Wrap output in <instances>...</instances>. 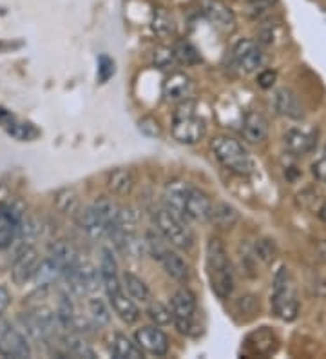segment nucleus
Wrapping results in <instances>:
<instances>
[{
  "mask_svg": "<svg viewBox=\"0 0 326 359\" xmlns=\"http://www.w3.org/2000/svg\"><path fill=\"white\" fill-rule=\"evenodd\" d=\"M207 276L217 298H231L234 290V272L225 245L219 238H210L207 243Z\"/></svg>",
  "mask_w": 326,
  "mask_h": 359,
  "instance_id": "nucleus-1",
  "label": "nucleus"
},
{
  "mask_svg": "<svg viewBox=\"0 0 326 359\" xmlns=\"http://www.w3.org/2000/svg\"><path fill=\"white\" fill-rule=\"evenodd\" d=\"M272 309L283 321H294L299 314V299L290 269L281 265L274 274L272 285Z\"/></svg>",
  "mask_w": 326,
  "mask_h": 359,
  "instance_id": "nucleus-2",
  "label": "nucleus"
},
{
  "mask_svg": "<svg viewBox=\"0 0 326 359\" xmlns=\"http://www.w3.org/2000/svg\"><path fill=\"white\" fill-rule=\"evenodd\" d=\"M214 156L225 169L239 176H248L254 172V160L245 149L241 142L234 140L231 136H216L210 144Z\"/></svg>",
  "mask_w": 326,
  "mask_h": 359,
  "instance_id": "nucleus-3",
  "label": "nucleus"
},
{
  "mask_svg": "<svg viewBox=\"0 0 326 359\" xmlns=\"http://www.w3.org/2000/svg\"><path fill=\"white\" fill-rule=\"evenodd\" d=\"M152 222L156 225V231L165 238L167 243L179 250H189L194 245V232L189 227L187 222L174 212H170L167 207L154 210Z\"/></svg>",
  "mask_w": 326,
  "mask_h": 359,
  "instance_id": "nucleus-4",
  "label": "nucleus"
},
{
  "mask_svg": "<svg viewBox=\"0 0 326 359\" xmlns=\"http://www.w3.org/2000/svg\"><path fill=\"white\" fill-rule=\"evenodd\" d=\"M194 109V104H183L174 113L170 131H172L174 140H178L179 144H198L205 136V129H207L205 128V122L196 114Z\"/></svg>",
  "mask_w": 326,
  "mask_h": 359,
  "instance_id": "nucleus-5",
  "label": "nucleus"
},
{
  "mask_svg": "<svg viewBox=\"0 0 326 359\" xmlns=\"http://www.w3.org/2000/svg\"><path fill=\"white\" fill-rule=\"evenodd\" d=\"M20 323L24 325L26 332L36 343H48L57 336V327H60L57 314L49 309H36V311L24 312L20 316Z\"/></svg>",
  "mask_w": 326,
  "mask_h": 359,
  "instance_id": "nucleus-6",
  "label": "nucleus"
},
{
  "mask_svg": "<svg viewBox=\"0 0 326 359\" xmlns=\"http://www.w3.org/2000/svg\"><path fill=\"white\" fill-rule=\"evenodd\" d=\"M196 296L189 289H179L170 299V316L176 329L182 334H191L196 325Z\"/></svg>",
  "mask_w": 326,
  "mask_h": 359,
  "instance_id": "nucleus-7",
  "label": "nucleus"
},
{
  "mask_svg": "<svg viewBox=\"0 0 326 359\" xmlns=\"http://www.w3.org/2000/svg\"><path fill=\"white\" fill-rule=\"evenodd\" d=\"M64 278L71 292L76 296H89V294L96 292L102 283L100 272L96 271L91 263L82 262V259H79L74 267L65 272Z\"/></svg>",
  "mask_w": 326,
  "mask_h": 359,
  "instance_id": "nucleus-8",
  "label": "nucleus"
},
{
  "mask_svg": "<svg viewBox=\"0 0 326 359\" xmlns=\"http://www.w3.org/2000/svg\"><path fill=\"white\" fill-rule=\"evenodd\" d=\"M102 285L105 287V292H107V298L111 302V307L116 312L118 318L125 321L127 325L136 323L140 320V309L136 307L135 299L123 292L120 280L118 278H111V280L102 281Z\"/></svg>",
  "mask_w": 326,
  "mask_h": 359,
  "instance_id": "nucleus-9",
  "label": "nucleus"
},
{
  "mask_svg": "<svg viewBox=\"0 0 326 359\" xmlns=\"http://www.w3.org/2000/svg\"><path fill=\"white\" fill-rule=\"evenodd\" d=\"M0 355L13 359H26L31 355L26 337L2 318H0Z\"/></svg>",
  "mask_w": 326,
  "mask_h": 359,
  "instance_id": "nucleus-10",
  "label": "nucleus"
},
{
  "mask_svg": "<svg viewBox=\"0 0 326 359\" xmlns=\"http://www.w3.org/2000/svg\"><path fill=\"white\" fill-rule=\"evenodd\" d=\"M232 55H234L236 66L243 73H254L265 64V53L254 40H239L238 44L234 46Z\"/></svg>",
  "mask_w": 326,
  "mask_h": 359,
  "instance_id": "nucleus-11",
  "label": "nucleus"
},
{
  "mask_svg": "<svg viewBox=\"0 0 326 359\" xmlns=\"http://www.w3.org/2000/svg\"><path fill=\"white\" fill-rule=\"evenodd\" d=\"M212 200H210L209 194L191 184L187 198H185V207H183V216H185V219L209 222L210 216H212Z\"/></svg>",
  "mask_w": 326,
  "mask_h": 359,
  "instance_id": "nucleus-12",
  "label": "nucleus"
},
{
  "mask_svg": "<svg viewBox=\"0 0 326 359\" xmlns=\"http://www.w3.org/2000/svg\"><path fill=\"white\" fill-rule=\"evenodd\" d=\"M200 11L212 26L222 31H231L236 26V15L222 0H200Z\"/></svg>",
  "mask_w": 326,
  "mask_h": 359,
  "instance_id": "nucleus-13",
  "label": "nucleus"
},
{
  "mask_svg": "<svg viewBox=\"0 0 326 359\" xmlns=\"http://www.w3.org/2000/svg\"><path fill=\"white\" fill-rule=\"evenodd\" d=\"M40 263L39 250L35 247H24L15 256L13 267H11V280L15 285H26L27 281L33 280L36 267Z\"/></svg>",
  "mask_w": 326,
  "mask_h": 359,
  "instance_id": "nucleus-14",
  "label": "nucleus"
},
{
  "mask_svg": "<svg viewBox=\"0 0 326 359\" xmlns=\"http://www.w3.org/2000/svg\"><path fill=\"white\" fill-rule=\"evenodd\" d=\"M136 345L152 355H165L169 352V337L156 327H144L135 334Z\"/></svg>",
  "mask_w": 326,
  "mask_h": 359,
  "instance_id": "nucleus-15",
  "label": "nucleus"
},
{
  "mask_svg": "<svg viewBox=\"0 0 326 359\" xmlns=\"http://www.w3.org/2000/svg\"><path fill=\"white\" fill-rule=\"evenodd\" d=\"M192 80L185 73L174 71L163 82V97L167 102H183L191 97Z\"/></svg>",
  "mask_w": 326,
  "mask_h": 359,
  "instance_id": "nucleus-16",
  "label": "nucleus"
},
{
  "mask_svg": "<svg viewBox=\"0 0 326 359\" xmlns=\"http://www.w3.org/2000/svg\"><path fill=\"white\" fill-rule=\"evenodd\" d=\"M243 138L248 144H261L269 136V120L257 111H248L243 118Z\"/></svg>",
  "mask_w": 326,
  "mask_h": 359,
  "instance_id": "nucleus-17",
  "label": "nucleus"
},
{
  "mask_svg": "<svg viewBox=\"0 0 326 359\" xmlns=\"http://www.w3.org/2000/svg\"><path fill=\"white\" fill-rule=\"evenodd\" d=\"M189 187H191L189 182L172 180V182L167 184L165 191H163V203H165L167 209L183 219H185V216H183V207H185V198H187Z\"/></svg>",
  "mask_w": 326,
  "mask_h": 359,
  "instance_id": "nucleus-18",
  "label": "nucleus"
},
{
  "mask_svg": "<svg viewBox=\"0 0 326 359\" xmlns=\"http://www.w3.org/2000/svg\"><path fill=\"white\" fill-rule=\"evenodd\" d=\"M283 144L285 149L294 156H303V154L310 153L315 145V135L303 129H288L283 135Z\"/></svg>",
  "mask_w": 326,
  "mask_h": 359,
  "instance_id": "nucleus-19",
  "label": "nucleus"
},
{
  "mask_svg": "<svg viewBox=\"0 0 326 359\" xmlns=\"http://www.w3.org/2000/svg\"><path fill=\"white\" fill-rule=\"evenodd\" d=\"M274 105H276V111L283 116H287V118L292 120H299L303 118V104L299 102L297 95L292 89L283 88L276 93V98H274Z\"/></svg>",
  "mask_w": 326,
  "mask_h": 359,
  "instance_id": "nucleus-20",
  "label": "nucleus"
},
{
  "mask_svg": "<svg viewBox=\"0 0 326 359\" xmlns=\"http://www.w3.org/2000/svg\"><path fill=\"white\" fill-rule=\"evenodd\" d=\"M76 218H79L80 229L93 240H100V238L107 234V224H105L93 207H86L83 210H80Z\"/></svg>",
  "mask_w": 326,
  "mask_h": 359,
  "instance_id": "nucleus-21",
  "label": "nucleus"
},
{
  "mask_svg": "<svg viewBox=\"0 0 326 359\" xmlns=\"http://www.w3.org/2000/svg\"><path fill=\"white\" fill-rule=\"evenodd\" d=\"M158 262L163 265L167 274H169L172 280L179 281V283H187L189 278H191V267H189V263L185 262L178 252H174V250H167L165 255L161 256Z\"/></svg>",
  "mask_w": 326,
  "mask_h": 359,
  "instance_id": "nucleus-22",
  "label": "nucleus"
},
{
  "mask_svg": "<svg viewBox=\"0 0 326 359\" xmlns=\"http://www.w3.org/2000/svg\"><path fill=\"white\" fill-rule=\"evenodd\" d=\"M49 258L55 259L62 267L64 274L69 271L71 267L76 265V262L80 259L79 252L71 245L69 241H64V240H58V241H53L51 245H49Z\"/></svg>",
  "mask_w": 326,
  "mask_h": 359,
  "instance_id": "nucleus-23",
  "label": "nucleus"
},
{
  "mask_svg": "<svg viewBox=\"0 0 326 359\" xmlns=\"http://www.w3.org/2000/svg\"><path fill=\"white\" fill-rule=\"evenodd\" d=\"M107 189L116 196H127L135 189V175L125 167L113 169L107 175Z\"/></svg>",
  "mask_w": 326,
  "mask_h": 359,
  "instance_id": "nucleus-24",
  "label": "nucleus"
},
{
  "mask_svg": "<svg viewBox=\"0 0 326 359\" xmlns=\"http://www.w3.org/2000/svg\"><path fill=\"white\" fill-rule=\"evenodd\" d=\"M60 278H64V271L49 256L39 263V267H36L35 274H33V281L36 283V287H49V285L57 283Z\"/></svg>",
  "mask_w": 326,
  "mask_h": 359,
  "instance_id": "nucleus-25",
  "label": "nucleus"
},
{
  "mask_svg": "<svg viewBox=\"0 0 326 359\" xmlns=\"http://www.w3.org/2000/svg\"><path fill=\"white\" fill-rule=\"evenodd\" d=\"M111 352L116 359H140L144 358L142 348L136 343H133L125 334L116 332L111 339Z\"/></svg>",
  "mask_w": 326,
  "mask_h": 359,
  "instance_id": "nucleus-26",
  "label": "nucleus"
},
{
  "mask_svg": "<svg viewBox=\"0 0 326 359\" xmlns=\"http://www.w3.org/2000/svg\"><path fill=\"white\" fill-rule=\"evenodd\" d=\"M55 209L64 216H79L80 196L74 189H60L55 194Z\"/></svg>",
  "mask_w": 326,
  "mask_h": 359,
  "instance_id": "nucleus-27",
  "label": "nucleus"
},
{
  "mask_svg": "<svg viewBox=\"0 0 326 359\" xmlns=\"http://www.w3.org/2000/svg\"><path fill=\"white\" fill-rule=\"evenodd\" d=\"M210 219H212L214 224L219 229L229 231V229H232L239 222V212L234 205H231V203L219 202L212 207V216H210Z\"/></svg>",
  "mask_w": 326,
  "mask_h": 359,
  "instance_id": "nucleus-28",
  "label": "nucleus"
},
{
  "mask_svg": "<svg viewBox=\"0 0 326 359\" xmlns=\"http://www.w3.org/2000/svg\"><path fill=\"white\" fill-rule=\"evenodd\" d=\"M122 280V287H125L129 296L135 299V302L151 303V290H149V287L145 285V281L142 280V278H138L136 274H133V272H125Z\"/></svg>",
  "mask_w": 326,
  "mask_h": 359,
  "instance_id": "nucleus-29",
  "label": "nucleus"
},
{
  "mask_svg": "<svg viewBox=\"0 0 326 359\" xmlns=\"http://www.w3.org/2000/svg\"><path fill=\"white\" fill-rule=\"evenodd\" d=\"M64 346L67 355H73V358H79V359L96 358V352L93 351L91 345H89V343H87L80 334H69V336H65Z\"/></svg>",
  "mask_w": 326,
  "mask_h": 359,
  "instance_id": "nucleus-30",
  "label": "nucleus"
},
{
  "mask_svg": "<svg viewBox=\"0 0 326 359\" xmlns=\"http://www.w3.org/2000/svg\"><path fill=\"white\" fill-rule=\"evenodd\" d=\"M20 224L0 210V249H8L17 241Z\"/></svg>",
  "mask_w": 326,
  "mask_h": 359,
  "instance_id": "nucleus-31",
  "label": "nucleus"
},
{
  "mask_svg": "<svg viewBox=\"0 0 326 359\" xmlns=\"http://www.w3.org/2000/svg\"><path fill=\"white\" fill-rule=\"evenodd\" d=\"M57 320L58 323H60L62 329H73V323H74V318H76V314H74V305L73 302H71L69 294H60V299H58V307H57Z\"/></svg>",
  "mask_w": 326,
  "mask_h": 359,
  "instance_id": "nucleus-32",
  "label": "nucleus"
},
{
  "mask_svg": "<svg viewBox=\"0 0 326 359\" xmlns=\"http://www.w3.org/2000/svg\"><path fill=\"white\" fill-rule=\"evenodd\" d=\"M8 135L18 142H33L39 138L40 131L33 126V123H24V122H9L6 128Z\"/></svg>",
  "mask_w": 326,
  "mask_h": 359,
  "instance_id": "nucleus-33",
  "label": "nucleus"
},
{
  "mask_svg": "<svg viewBox=\"0 0 326 359\" xmlns=\"http://www.w3.org/2000/svg\"><path fill=\"white\" fill-rule=\"evenodd\" d=\"M172 51H174V57H176V60H178L179 64H185V66H196V64H200L201 62V57H200V53H198V49H196L191 42H187V40L178 42V44L174 46Z\"/></svg>",
  "mask_w": 326,
  "mask_h": 359,
  "instance_id": "nucleus-34",
  "label": "nucleus"
},
{
  "mask_svg": "<svg viewBox=\"0 0 326 359\" xmlns=\"http://www.w3.org/2000/svg\"><path fill=\"white\" fill-rule=\"evenodd\" d=\"M152 31L158 36H170L176 31V24H174L172 17L167 13L165 9H156L154 17H152Z\"/></svg>",
  "mask_w": 326,
  "mask_h": 359,
  "instance_id": "nucleus-35",
  "label": "nucleus"
},
{
  "mask_svg": "<svg viewBox=\"0 0 326 359\" xmlns=\"http://www.w3.org/2000/svg\"><path fill=\"white\" fill-rule=\"evenodd\" d=\"M89 314H91V320L96 327H107V325L111 323V312H109L104 299L100 298L89 299Z\"/></svg>",
  "mask_w": 326,
  "mask_h": 359,
  "instance_id": "nucleus-36",
  "label": "nucleus"
},
{
  "mask_svg": "<svg viewBox=\"0 0 326 359\" xmlns=\"http://www.w3.org/2000/svg\"><path fill=\"white\" fill-rule=\"evenodd\" d=\"M91 207L100 215V218L104 219L105 224H107V229L113 225V222L116 219L118 209H120V205H116V203H114L113 200H109V198H98Z\"/></svg>",
  "mask_w": 326,
  "mask_h": 359,
  "instance_id": "nucleus-37",
  "label": "nucleus"
},
{
  "mask_svg": "<svg viewBox=\"0 0 326 359\" xmlns=\"http://www.w3.org/2000/svg\"><path fill=\"white\" fill-rule=\"evenodd\" d=\"M145 243H147V252L154 259H160L169 250V243H167V240L161 236L160 232L149 231L147 238H145Z\"/></svg>",
  "mask_w": 326,
  "mask_h": 359,
  "instance_id": "nucleus-38",
  "label": "nucleus"
},
{
  "mask_svg": "<svg viewBox=\"0 0 326 359\" xmlns=\"http://www.w3.org/2000/svg\"><path fill=\"white\" fill-rule=\"evenodd\" d=\"M254 250H256L257 258L263 263H266V265H270L276 259V256H278V245L270 238H261L256 243V247H254Z\"/></svg>",
  "mask_w": 326,
  "mask_h": 359,
  "instance_id": "nucleus-39",
  "label": "nucleus"
},
{
  "mask_svg": "<svg viewBox=\"0 0 326 359\" xmlns=\"http://www.w3.org/2000/svg\"><path fill=\"white\" fill-rule=\"evenodd\" d=\"M100 278L102 281L111 280V278H118V263L114 259L113 252L109 249H102L100 256Z\"/></svg>",
  "mask_w": 326,
  "mask_h": 359,
  "instance_id": "nucleus-40",
  "label": "nucleus"
},
{
  "mask_svg": "<svg viewBox=\"0 0 326 359\" xmlns=\"http://www.w3.org/2000/svg\"><path fill=\"white\" fill-rule=\"evenodd\" d=\"M147 314L158 327L161 325H169L172 321V316H170V309H167L163 303H149V309H147Z\"/></svg>",
  "mask_w": 326,
  "mask_h": 359,
  "instance_id": "nucleus-41",
  "label": "nucleus"
},
{
  "mask_svg": "<svg viewBox=\"0 0 326 359\" xmlns=\"http://www.w3.org/2000/svg\"><path fill=\"white\" fill-rule=\"evenodd\" d=\"M279 0H248V13L254 18L263 17V15L270 13L272 9L278 6Z\"/></svg>",
  "mask_w": 326,
  "mask_h": 359,
  "instance_id": "nucleus-42",
  "label": "nucleus"
},
{
  "mask_svg": "<svg viewBox=\"0 0 326 359\" xmlns=\"http://www.w3.org/2000/svg\"><path fill=\"white\" fill-rule=\"evenodd\" d=\"M152 58H154V64H156V67H160V69H169V67L174 66V62H176V57H174V51L170 48H156L154 49V55H152Z\"/></svg>",
  "mask_w": 326,
  "mask_h": 359,
  "instance_id": "nucleus-43",
  "label": "nucleus"
},
{
  "mask_svg": "<svg viewBox=\"0 0 326 359\" xmlns=\"http://www.w3.org/2000/svg\"><path fill=\"white\" fill-rule=\"evenodd\" d=\"M114 62L113 58H109L107 55H102L98 58V82L105 83L114 76Z\"/></svg>",
  "mask_w": 326,
  "mask_h": 359,
  "instance_id": "nucleus-44",
  "label": "nucleus"
},
{
  "mask_svg": "<svg viewBox=\"0 0 326 359\" xmlns=\"http://www.w3.org/2000/svg\"><path fill=\"white\" fill-rule=\"evenodd\" d=\"M138 128L140 131L144 133L145 136H149V138H160L161 136L160 123H158L154 118H151V116H145V118L140 120Z\"/></svg>",
  "mask_w": 326,
  "mask_h": 359,
  "instance_id": "nucleus-45",
  "label": "nucleus"
},
{
  "mask_svg": "<svg viewBox=\"0 0 326 359\" xmlns=\"http://www.w3.org/2000/svg\"><path fill=\"white\" fill-rule=\"evenodd\" d=\"M276 79H278L276 71L265 69V71H261L259 76H257V83H259L263 89H269V88H272V86H274Z\"/></svg>",
  "mask_w": 326,
  "mask_h": 359,
  "instance_id": "nucleus-46",
  "label": "nucleus"
},
{
  "mask_svg": "<svg viewBox=\"0 0 326 359\" xmlns=\"http://www.w3.org/2000/svg\"><path fill=\"white\" fill-rule=\"evenodd\" d=\"M9 303H11V294L4 285H0V314L9 307Z\"/></svg>",
  "mask_w": 326,
  "mask_h": 359,
  "instance_id": "nucleus-47",
  "label": "nucleus"
},
{
  "mask_svg": "<svg viewBox=\"0 0 326 359\" xmlns=\"http://www.w3.org/2000/svg\"><path fill=\"white\" fill-rule=\"evenodd\" d=\"M313 175L326 184V156L322 160H319V162L313 163Z\"/></svg>",
  "mask_w": 326,
  "mask_h": 359,
  "instance_id": "nucleus-48",
  "label": "nucleus"
},
{
  "mask_svg": "<svg viewBox=\"0 0 326 359\" xmlns=\"http://www.w3.org/2000/svg\"><path fill=\"white\" fill-rule=\"evenodd\" d=\"M318 216L326 224V202H322L321 207L318 209Z\"/></svg>",
  "mask_w": 326,
  "mask_h": 359,
  "instance_id": "nucleus-49",
  "label": "nucleus"
},
{
  "mask_svg": "<svg viewBox=\"0 0 326 359\" xmlns=\"http://www.w3.org/2000/svg\"><path fill=\"white\" fill-rule=\"evenodd\" d=\"M4 118H9V113L6 109H0V120H4Z\"/></svg>",
  "mask_w": 326,
  "mask_h": 359,
  "instance_id": "nucleus-50",
  "label": "nucleus"
}]
</instances>
